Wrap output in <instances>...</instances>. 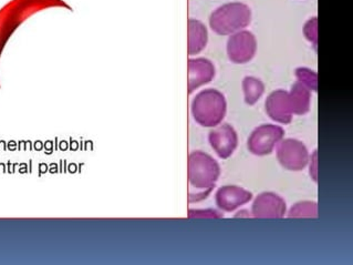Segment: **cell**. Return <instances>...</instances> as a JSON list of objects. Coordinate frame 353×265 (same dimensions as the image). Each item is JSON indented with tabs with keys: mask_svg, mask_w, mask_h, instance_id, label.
<instances>
[{
	"mask_svg": "<svg viewBox=\"0 0 353 265\" xmlns=\"http://www.w3.org/2000/svg\"><path fill=\"white\" fill-rule=\"evenodd\" d=\"M312 162H314V173H312V178H314V180H317V173H316V171H317V153H314V155H312Z\"/></svg>",
	"mask_w": 353,
	"mask_h": 265,
	"instance_id": "ac0fdd59",
	"label": "cell"
},
{
	"mask_svg": "<svg viewBox=\"0 0 353 265\" xmlns=\"http://www.w3.org/2000/svg\"><path fill=\"white\" fill-rule=\"evenodd\" d=\"M289 99L292 113L303 116L308 112L310 108V91L301 82L297 81L292 86V91L289 93Z\"/></svg>",
	"mask_w": 353,
	"mask_h": 265,
	"instance_id": "4fadbf2b",
	"label": "cell"
},
{
	"mask_svg": "<svg viewBox=\"0 0 353 265\" xmlns=\"http://www.w3.org/2000/svg\"><path fill=\"white\" fill-rule=\"evenodd\" d=\"M221 175V169L210 155L195 151L190 157V182L196 189L210 193Z\"/></svg>",
	"mask_w": 353,
	"mask_h": 265,
	"instance_id": "3957f363",
	"label": "cell"
},
{
	"mask_svg": "<svg viewBox=\"0 0 353 265\" xmlns=\"http://www.w3.org/2000/svg\"><path fill=\"white\" fill-rule=\"evenodd\" d=\"M252 212L257 219H281L286 212V202L275 193L265 192L256 197Z\"/></svg>",
	"mask_w": 353,
	"mask_h": 265,
	"instance_id": "52a82bcc",
	"label": "cell"
},
{
	"mask_svg": "<svg viewBox=\"0 0 353 265\" xmlns=\"http://www.w3.org/2000/svg\"><path fill=\"white\" fill-rule=\"evenodd\" d=\"M210 146L219 158L228 159L237 147V133L230 124H222L210 133Z\"/></svg>",
	"mask_w": 353,
	"mask_h": 265,
	"instance_id": "ba28073f",
	"label": "cell"
},
{
	"mask_svg": "<svg viewBox=\"0 0 353 265\" xmlns=\"http://www.w3.org/2000/svg\"><path fill=\"white\" fill-rule=\"evenodd\" d=\"M298 81L301 82L309 90H317L318 78L314 71L307 68H298L296 70Z\"/></svg>",
	"mask_w": 353,
	"mask_h": 265,
	"instance_id": "2e32d148",
	"label": "cell"
},
{
	"mask_svg": "<svg viewBox=\"0 0 353 265\" xmlns=\"http://www.w3.org/2000/svg\"><path fill=\"white\" fill-rule=\"evenodd\" d=\"M257 43L250 31H237L228 39V54L235 63H246L255 56Z\"/></svg>",
	"mask_w": 353,
	"mask_h": 265,
	"instance_id": "8992f818",
	"label": "cell"
},
{
	"mask_svg": "<svg viewBox=\"0 0 353 265\" xmlns=\"http://www.w3.org/2000/svg\"><path fill=\"white\" fill-rule=\"evenodd\" d=\"M277 158L283 168L292 171H299L308 164V150L303 142L294 139H287L278 146Z\"/></svg>",
	"mask_w": 353,
	"mask_h": 265,
	"instance_id": "5b68a950",
	"label": "cell"
},
{
	"mask_svg": "<svg viewBox=\"0 0 353 265\" xmlns=\"http://www.w3.org/2000/svg\"><path fill=\"white\" fill-rule=\"evenodd\" d=\"M188 51L190 55H196L208 43V30L199 20L190 19L188 21Z\"/></svg>",
	"mask_w": 353,
	"mask_h": 265,
	"instance_id": "7c38bea8",
	"label": "cell"
},
{
	"mask_svg": "<svg viewBox=\"0 0 353 265\" xmlns=\"http://www.w3.org/2000/svg\"><path fill=\"white\" fill-rule=\"evenodd\" d=\"M252 193L236 186H223L216 193V204L226 212L234 211L239 206L250 202Z\"/></svg>",
	"mask_w": 353,
	"mask_h": 265,
	"instance_id": "30bf717a",
	"label": "cell"
},
{
	"mask_svg": "<svg viewBox=\"0 0 353 265\" xmlns=\"http://www.w3.org/2000/svg\"><path fill=\"white\" fill-rule=\"evenodd\" d=\"M266 111L268 116L279 124H290L292 120V109L289 93L277 90L270 93L266 100Z\"/></svg>",
	"mask_w": 353,
	"mask_h": 265,
	"instance_id": "9c48e42d",
	"label": "cell"
},
{
	"mask_svg": "<svg viewBox=\"0 0 353 265\" xmlns=\"http://www.w3.org/2000/svg\"><path fill=\"white\" fill-rule=\"evenodd\" d=\"M318 20L317 18L314 17L312 19L309 20L308 23H305V28H303V34L305 38L314 43V45H317V34H318Z\"/></svg>",
	"mask_w": 353,
	"mask_h": 265,
	"instance_id": "e0dca14e",
	"label": "cell"
},
{
	"mask_svg": "<svg viewBox=\"0 0 353 265\" xmlns=\"http://www.w3.org/2000/svg\"><path fill=\"white\" fill-rule=\"evenodd\" d=\"M283 129L274 124H263L254 130L248 139V149L257 155H266L272 153L278 142L283 138Z\"/></svg>",
	"mask_w": 353,
	"mask_h": 265,
	"instance_id": "277c9868",
	"label": "cell"
},
{
	"mask_svg": "<svg viewBox=\"0 0 353 265\" xmlns=\"http://www.w3.org/2000/svg\"><path fill=\"white\" fill-rule=\"evenodd\" d=\"M250 7L245 3H230L216 9L210 18V25L216 34L226 36L235 34L250 25Z\"/></svg>",
	"mask_w": 353,
	"mask_h": 265,
	"instance_id": "6da1fadb",
	"label": "cell"
},
{
	"mask_svg": "<svg viewBox=\"0 0 353 265\" xmlns=\"http://www.w3.org/2000/svg\"><path fill=\"white\" fill-rule=\"evenodd\" d=\"M188 70H190V92H193L197 88L210 82L215 75L213 63L210 60L202 59V58L190 60Z\"/></svg>",
	"mask_w": 353,
	"mask_h": 265,
	"instance_id": "8fae6325",
	"label": "cell"
},
{
	"mask_svg": "<svg viewBox=\"0 0 353 265\" xmlns=\"http://www.w3.org/2000/svg\"><path fill=\"white\" fill-rule=\"evenodd\" d=\"M192 113L199 124L215 127L226 113V100L219 90L208 89L197 95L192 104Z\"/></svg>",
	"mask_w": 353,
	"mask_h": 265,
	"instance_id": "7a4b0ae2",
	"label": "cell"
},
{
	"mask_svg": "<svg viewBox=\"0 0 353 265\" xmlns=\"http://www.w3.org/2000/svg\"><path fill=\"white\" fill-rule=\"evenodd\" d=\"M318 213L317 204L314 202H299L292 206L289 217H316Z\"/></svg>",
	"mask_w": 353,
	"mask_h": 265,
	"instance_id": "9a60e30c",
	"label": "cell"
},
{
	"mask_svg": "<svg viewBox=\"0 0 353 265\" xmlns=\"http://www.w3.org/2000/svg\"><path fill=\"white\" fill-rule=\"evenodd\" d=\"M243 88H244L245 101L250 106L259 100L265 90L263 82L254 77H246L243 81Z\"/></svg>",
	"mask_w": 353,
	"mask_h": 265,
	"instance_id": "5bb4252c",
	"label": "cell"
}]
</instances>
